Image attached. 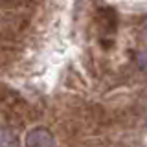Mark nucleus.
<instances>
[{
	"label": "nucleus",
	"instance_id": "1",
	"mask_svg": "<svg viewBox=\"0 0 147 147\" xmlns=\"http://www.w3.org/2000/svg\"><path fill=\"white\" fill-rule=\"evenodd\" d=\"M55 140L46 129H33L26 136V147H53Z\"/></svg>",
	"mask_w": 147,
	"mask_h": 147
}]
</instances>
